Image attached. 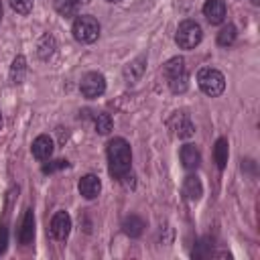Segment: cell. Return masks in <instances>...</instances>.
<instances>
[{
	"mask_svg": "<svg viewBox=\"0 0 260 260\" xmlns=\"http://www.w3.org/2000/svg\"><path fill=\"white\" fill-rule=\"evenodd\" d=\"M106 156H108V173L118 183L128 173H132V148L126 138L122 136L110 138L106 146Z\"/></svg>",
	"mask_w": 260,
	"mask_h": 260,
	"instance_id": "obj_1",
	"label": "cell"
},
{
	"mask_svg": "<svg viewBox=\"0 0 260 260\" xmlns=\"http://www.w3.org/2000/svg\"><path fill=\"white\" fill-rule=\"evenodd\" d=\"M162 77L167 79V85L175 95L185 93L189 89V71L185 65V59L179 55L162 63Z\"/></svg>",
	"mask_w": 260,
	"mask_h": 260,
	"instance_id": "obj_2",
	"label": "cell"
},
{
	"mask_svg": "<svg viewBox=\"0 0 260 260\" xmlns=\"http://www.w3.org/2000/svg\"><path fill=\"white\" fill-rule=\"evenodd\" d=\"M100 32H102V26L98 22L95 16L91 14H77L73 18V24H71V35L77 43L81 45H91L100 39Z\"/></svg>",
	"mask_w": 260,
	"mask_h": 260,
	"instance_id": "obj_3",
	"label": "cell"
},
{
	"mask_svg": "<svg viewBox=\"0 0 260 260\" xmlns=\"http://www.w3.org/2000/svg\"><path fill=\"white\" fill-rule=\"evenodd\" d=\"M197 85L199 89L209 95V98H217L223 93L225 89V77L219 69H213V67H201L197 71Z\"/></svg>",
	"mask_w": 260,
	"mask_h": 260,
	"instance_id": "obj_4",
	"label": "cell"
},
{
	"mask_svg": "<svg viewBox=\"0 0 260 260\" xmlns=\"http://www.w3.org/2000/svg\"><path fill=\"white\" fill-rule=\"evenodd\" d=\"M201 41H203V30H201L199 22H195V20H191V18L179 22L177 32H175V43H177L179 49L191 51V49H195Z\"/></svg>",
	"mask_w": 260,
	"mask_h": 260,
	"instance_id": "obj_5",
	"label": "cell"
},
{
	"mask_svg": "<svg viewBox=\"0 0 260 260\" xmlns=\"http://www.w3.org/2000/svg\"><path fill=\"white\" fill-rule=\"evenodd\" d=\"M167 128L181 140H187L195 134V124L187 110H175L167 120Z\"/></svg>",
	"mask_w": 260,
	"mask_h": 260,
	"instance_id": "obj_6",
	"label": "cell"
},
{
	"mask_svg": "<svg viewBox=\"0 0 260 260\" xmlns=\"http://www.w3.org/2000/svg\"><path fill=\"white\" fill-rule=\"evenodd\" d=\"M79 91L85 100H95L106 91V77L100 71H87L79 81Z\"/></svg>",
	"mask_w": 260,
	"mask_h": 260,
	"instance_id": "obj_7",
	"label": "cell"
},
{
	"mask_svg": "<svg viewBox=\"0 0 260 260\" xmlns=\"http://www.w3.org/2000/svg\"><path fill=\"white\" fill-rule=\"evenodd\" d=\"M49 232L57 242H65L69 238V234H71V217H69V213L63 211V209L55 211V215L51 217Z\"/></svg>",
	"mask_w": 260,
	"mask_h": 260,
	"instance_id": "obj_8",
	"label": "cell"
},
{
	"mask_svg": "<svg viewBox=\"0 0 260 260\" xmlns=\"http://www.w3.org/2000/svg\"><path fill=\"white\" fill-rule=\"evenodd\" d=\"M146 63H148V55H146V53H140L138 57H134L132 61H128L126 67H124V71H122L124 81H126L128 85L138 83V81L142 79L144 71H146Z\"/></svg>",
	"mask_w": 260,
	"mask_h": 260,
	"instance_id": "obj_9",
	"label": "cell"
},
{
	"mask_svg": "<svg viewBox=\"0 0 260 260\" xmlns=\"http://www.w3.org/2000/svg\"><path fill=\"white\" fill-rule=\"evenodd\" d=\"M53 150H55V142H53V138H51L49 134H39V136L32 140V144H30L32 156H35L37 160H41V162L49 160V158L53 156Z\"/></svg>",
	"mask_w": 260,
	"mask_h": 260,
	"instance_id": "obj_10",
	"label": "cell"
},
{
	"mask_svg": "<svg viewBox=\"0 0 260 260\" xmlns=\"http://www.w3.org/2000/svg\"><path fill=\"white\" fill-rule=\"evenodd\" d=\"M225 14H228L225 0H205V4H203V16L207 18L209 24H221V22H225Z\"/></svg>",
	"mask_w": 260,
	"mask_h": 260,
	"instance_id": "obj_11",
	"label": "cell"
},
{
	"mask_svg": "<svg viewBox=\"0 0 260 260\" xmlns=\"http://www.w3.org/2000/svg\"><path fill=\"white\" fill-rule=\"evenodd\" d=\"M77 191H79V195L83 197V199H87V201H91V199H95L100 193H102V181H100V177L98 175H83L81 179H79V183H77Z\"/></svg>",
	"mask_w": 260,
	"mask_h": 260,
	"instance_id": "obj_12",
	"label": "cell"
},
{
	"mask_svg": "<svg viewBox=\"0 0 260 260\" xmlns=\"http://www.w3.org/2000/svg\"><path fill=\"white\" fill-rule=\"evenodd\" d=\"M32 240H35V213L32 209H26L22 215L20 228H18V242L22 246H30Z\"/></svg>",
	"mask_w": 260,
	"mask_h": 260,
	"instance_id": "obj_13",
	"label": "cell"
},
{
	"mask_svg": "<svg viewBox=\"0 0 260 260\" xmlns=\"http://www.w3.org/2000/svg\"><path fill=\"white\" fill-rule=\"evenodd\" d=\"M181 191H183L185 199H189V201H199L201 195H203V183H201V179H199L195 173H191V175H187V177L183 179Z\"/></svg>",
	"mask_w": 260,
	"mask_h": 260,
	"instance_id": "obj_14",
	"label": "cell"
},
{
	"mask_svg": "<svg viewBox=\"0 0 260 260\" xmlns=\"http://www.w3.org/2000/svg\"><path fill=\"white\" fill-rule=\"evenodd\" d=\"M179 156H181V162H183V167H185L187 171H195V169L201 165V152H199V148H197L195 144H191V142H187V144L181 146Z\"/></svg>",
	"mask_w": 260,
	"mask_h": 260,
	"instance_id": "obj_15",
	"label": "cell"
},
{
	"mask_svg": "<svg viewBox=\"0 0 260 260\" xmlns=\"http://www.w3.org/2000/svg\"><path fill=\"white\" fill-rule=\"evenodd\" d=\"M26 69H28L26 57H24V55H16V57L12 59L10 71H8V81H10V85H20V83L24 81V77H26Z\"/></svg>",
	"mask_w": 260,
	"mask_h": 260,
	"instance_id": "obj_16",
	"label": "cell"
},
{
	"mask_svg": "<svg viewBox=\"0 0 260 260\" xmlns=\"http://www.w3.org/2000/svg\"><path fill=\"white\" fill-rule=\"evenodd\" d=\"M144 228H146V221L136 213H130L122 219V232L128 238H140L144 234Z\"/></svg>",
	"mask_w": 260,
	"mask_h": 260,
	"instance_id": "obj_17",
	"label": "cell"
},
{
	"mask_svg": "<svg viewBox=\"0 0 260 260\" xmlns=\"http://www.w3.org/2000/svg\"><path fill=\"white\" fill-rule=\"evenodd\" d=\"M57 51V39L51 32H45L37 43V57L41 61H49Z\"/></svg>",
	"mask_w": 260,
	"mask_h": 260,
	"instance_id": "obj_18",
	"label": "cell"
},
{
	"mask_svg": "<svg viewBox=\"0 0 260 260\" xmlns=\"http://www.w3.org/2000/svg\"><path fill=\"white\" fill-rule=\"evenodd\" d=\"M228 156H230V142H228V138L219 136V138L215 140V144H213V160H215V165H217L219 171L225 169Z\"/></svg>",
	"mask_w": 260,
	"mask_h": 260,
	"instance_id": "obj_19",
	"label": "cell"
},
{
	"mask_svg": "<svg viewBox=\"0 0 260 260\" xmlns=\"http://www.w3.org/2000/svg\"><path fill=\"white\" fill-rule=\"evenodd\" d=\"M85 112H87L89 118L93 120V126H95V132H98V134H102V136L110 134L114 122H112V116H110L108 112H89V110H85Z\"/></svg>",
	"mask_w": 260,
	"mask_h": 260,
	"instance_id": "obj_20",
	"label": "cell"
},
{
	"mask_svg": "<svg viewBox=\"0 0 260 260\" xmlns=\"http://www.w3.org/2000/svg\"><path fill=\"white\" fill-rule=\"evenodd\" d=\"M236 39H238V28H236V24L228 22V24H223V26L219 28L215 41H217L219 47H232V45L236 43Z\"/></svg>",
	"mask_w": 260,
	"mask_h": 260,
	"instance_id": "obj_21",
	"label": "cell"
},
{
	"mask_svg": "<svg viewBox=\"0 0 260 260\" xmlns=\"http://www.w3.org/2000/svg\"><path fill=\"white\" fill-rule=\"evenodd\" d=\"M53 6L63 18H75L79 12V4H75L73 0H53Z\"/></svg>",
	"mask_w": 260,
	"mask_h": 260,
	"instance_id": "obj_22",
	"label": "cell"
},
{
	"mask_svg": "<svg viewBox=\"0 0 260 260\" xmlns=\"http://www.w3.org/2000/svg\"><path fill=\"white\" fill-rule=\"evenodd\" d=\"M8 4H10V8H12L16 14H20V16H26V14L32 10V4H35V0H8Z\"/></svg>",
	"mask_w": 260,
	"mask_h": 260,
	"instance_id": "obj_23",
	"label": "cell"
},
{
	"mask_svg": "<svg viewBox=\"0 0 260 260\" xmlns=\"http://www.w3.org/2000/svg\"><path fill=\"white\" fill-rule=\"evenodd\" d=\"M67 167H69V160H65V158H57V160H49V162H43L41 171H43L45 175H51V173H57V171H61V169H67Z\"/></svg>",
	"mask_w": 260,
	"mask_h": 260,
	"instance_id": "obj_24",
	"label": "cell"
},
{
	"mask_svg": "<svg viewBox=\"0 0 260 260\" xmlns=\"http://www.w3.org/2000/svg\"><path fill=\"white\" fill-rule=\"evenodd\" d=\"M6 248H8V230L6 225H0V256L6 252Z\"/></svg>",
	"mask_w": 260,
	"mask_h": 260,
	"instance_id": "obj_25",
	"label": "cell"
},
{
	"mask_svg": "<svg viewBox=\"0 0 260 260\" xmlns=\"http://www.w3.org/2000/svg\"><path fill=\"white\" fill-rule=\"evenodd\" d=\"M73 2H75V4H79V6H81V4H89V2H91V0H73Z\"/></svg>",
	"mask_w": 260,
	"mask_h": 260,
	"instance_id": "obj_26",
	"label": "cell"
},
{
	"mask_svg": "<svg viewBox=\"0 0 260 260\" xmlns=\"http://www.w3.org/2000/svg\"><path fill=\"white\" fill-rule=\"evenodd\" d=\"M2 14H4V6H2V0H0V20H2Z\"/></svg>",
	"mask_w": 260,
	"mask_h": 260,
	"instance_id": "obj_27",
	"label": "cell"
},
{
	"mask_svg": "<svg viewBox=\"0 0 260 260\" xmlns=\"http://www.w3.org/2000/svg\"><path fill=\"white\" fill-rule=\"evenodd\" d=\"M106 2H112V4H116V2H120V0H106Z\"/></svg>",
	"mask_w": 260,
	"mask_h": 260,
	"instance_id": "obj_28",
	"label": "cell"
},
{
	"mask_svg": "<svg viewBox=\"0 0 260 260\" xmlns=\"http://www.w3.org/2000/svg\"><path fill=\"white\" fill-rule=\"evenodd\" d=\"M0 130H2V112H0Z\"/></svg>",
	"mask_w": 260,
	"mask_h": 260,
	"instance_id": "obj_29",
	"label": "cell"
}]
</instances>
